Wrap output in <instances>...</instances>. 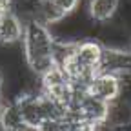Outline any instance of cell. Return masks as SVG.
Instances as JSON below:
<instances>
[{"label":"cell","mask_w":131,"mask_h":131,"mask_svg":"<svg viewBox=\"0 0 131 131\" xmlns=\"http://www.w3.org/2000/svg\"><path fill=\"white\" fill-rule=\"evenodd\" d=\"M55 35L47 24L31 16L24 22V37H22V53L27 64V69L40 77L51 66H55Z\"/></svg>","instance_id":"6da1fadb"},{"label":"cell","mask_w":131,"mask_h":131,"mask_svg":"<svg viewBox=\"0 0 131 131\" xmlns=\"http://www.w3.org/2000/svg\"><path fill=\"white\" fill-rule=\"evenodd\" d=\"M102 55H104L102 42H98L95 38L77 40L75 58L82 66V69H86L89 73H98V66H100V62H102Z\"/></svg>","instance_id":"7a4b0ae2"},{"label":"cell","mask_w":131,"mask_h":131,"mask_svg":"<svg viewBox=\"0 0 131 131\" xmlns=\"http://www.w3.org/2000/svg\"><path fill=\"white\" fill-rule=\"evenodd\" d=\"M89 93L102 98L106 102H113L120 96V80H118V75L115 73H96L89 86H88Z\"/></svg>","instance_id":"3957f363"},{"label":"cell","mask_w":131,"mask_h":131,"mask_svg":"<svg viewBox=\"0 0 131 131\" xmlns=\"http://www.w3.org/2000/svg\"><path fill=\"white\" fill-rule=\"evenodd\" d=\"M107 106L109 102L102 100V98H98L95 95H91L89 91L80 98V100L71 106L69 109H75L80 117L84 118H89L93 122H100V120H106V113H107Z\"/></svg>","instance_id":"277c9868"},{"label":"cell","mask_w":131,"mask_h":131,"mask_svg":"<svg viewBox=\"0 0 131 131\" xmlns=\"http://www.w3.org/2000/svg\"><path fill=\"white\" fill-rule=\"evenodd\" d=\"M24 37V22L15 11L0 16V46H16Z\"/></svg>","instance_id":"5b68a950"},{"label":"cell","mask_w":131,"mask_h":131,"mask_svg":"<svg viewBox=\"0 0 131 131\" xmlns=\"http://www.w3.org/2000/svg\"><path fill=\"white\" fill-rule=\"evenodd\" d=\"M106 122L115 126L117 129H126L131 126V98L118 96L117 100L109 102Z\"/></svg>","instance_id":"8992f818"},{"label":"cell","mask_w":131,"mask_h":131,"mask_svg":"<svg viewBox=\"0 0 131 131\" xmlns=\"http://www.w3.org/2000/svg\"><path fill=\"white\" fill-rule=\"evenodd\" d=\"M0 129L2 131H29L27 124L22 118L18 102L15 98L4 102V106H2V111H0Z\"/></svg>","instance_id":"52a82bcc"},{"label":"cell","mask_w":131,"mask_h":131,"mask_svg":"<svg viewBox=\"0 0 131 131\" xmlns=\"http://www.w3.org/2000/svg\"><path fill=\"white\" fill-rule=\"evenodd\" d=\"M120 0H89L88 2V15L93 22L104 24L109 22L118 11Z\"/></svg>","instance_id":"ba28073f"},{"label":"cell","mask_w":131,"mask_h":131,"mask_svg":"<svg viewBox=\"0 0 131 131\" xmlns=\"http://www.w3.org/2000/svg\"><path fill=\"white\" fill-rule=\"evenodd\" d=\"M53 4H55L66 16H69V15H73V13L78 9L80 0H53Z\"/></svg>","instance_id":"9c48e42d"},{"label":"cell","mask_w":131,"mask_h":131,"mask_svg":"<svg viewBox=\"0 0 131 131\" xmlns=\"http://www.w3.org/2000/svg\"><path fill=\"white\" fill-rule=\"evenodd\" d=\"M13 11V0H0V16Z\"/></svg>","instance_id":"30bf717a"},{"label":"cell","mask_w":131,"mask_h":131,"mask_svg":"<svg viewBox=\"0 0 131 131\" xmlns=\"http://www.w3.org/2000/svg\"><path fill=\"white\" fill-rule=\"evenodd\" d=\"M4 86H6V75H4L2 69H0V95H2V91H4Z\"/></svg>","instance_id":"8fae6325"},{"label":"cell","mask_w":131,"mask_h":131,"mask_svg":"<svg viewBox=\"0 0 131 131\" xmlns=\"http://www.w3.org/2000/svg\"><path fill=\"white\" fill-rule=\"evenodd\" d=\"M2 106H4V100H2V95H0V111H2Z\"/></svg>","instance_id":"7c38bea8"},{"label":"cell","mask_w":131,"mask_h":131,"mask_svg":"<svg viewBox=\"0 0 131 131\" xmlns=\"http://www.w3.org/2000/svg\"><path fill=\"white\" fill-rule=\"evenodd\" d=\"M124 131H131V126H129V127H126V129H124Z\"/></svg>","instance_id":"4fadbf2b"},{"label":"cell","mask_w":131,"mask_h":131,"mask_svg":"<svg viewBox=\"0 0 131 131\" xmlns=\"http://www.w3.org/2000/svg\"><path fill=\"white\" fill-rule=\"evenodd\" d=\"M129 47H131V42H129Z\"/></svg>","instance_id":"5bb4252c"},{"label":"cell","mask_w":131,"mask_h":131,"mask_svg":"<svg viewBox=\"0 0 131 131\" xmlns=\"http://www.w3.org/2000/svg\"><path fill=\"white\" fill-rule=\"evenodd\" d=\"M122 131H124V129H122Z\"/></svg>","instance_id":"9a60e30c"}]
</instances>
